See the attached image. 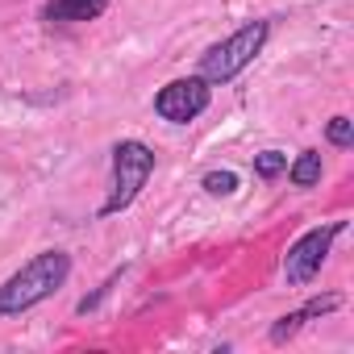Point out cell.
<instances>
[{
  "label": "cell",
  "mask_w": 354,
  "mask_h": 354,
  "mask_svg": "<svg viewBox=\"0 0 354 354\" xmlns=\"http://www.w3.org/2000/svg\"><path fill=\"white\" fill-rule=\"evenodd\" d=\"M321 171H325L321 150H300L288 162V180H292V188H317L321 184Z\"/></svg>",
  "instance_id": "obj_8"
},
{
  "label": "cell",
  "mask_w": 354,
  "mask_h": 354,
  "mask_svg": "<svg viewBox=\"0 0 354 354\" xmlns=\"http://www.w3.org/2000/svg\"><path fill=\"white\" fill-rule=\"evenodd\" d=\"M117 279H121V271H113V275H109V279H104V283H100V288H96V296H84V300H80V304H75V313H80V317H84V313H92V308H96V304H100V300H104V296H109V288H113V283H117Z\"/></svg>",
  "instance_id": "obj_12"
},
{
  "label": "cell",
  "mask_w": 354,
  "mask_h": 354,
  "mask_svg": "<svg viewBox=\"0 0 354 354\" xmlns=\"http://www.w3.org/2000/svg\"><path fill=\"white\" fill-rule=\"evenodd\" d=\"M209 100H213V84L205 75H184V80H171L167 88H158L154 113L171 125H188L209 109Z\"/></svg>",
  "instance_id": "obj_5"
},
{
  "label": "cell",
  "mask_w": 354,
  "mask_h": 354,
  "mask_svg": "<svg viewBox=\"0 0 354 354\" xmlns=\"http://www.w3.org/2000/svg\"><path fill=\"white\" fill-rule=\"evenodd\" d=\"M67 279H71V254L67 250H38L30 263H21L0 283V317H21V313L46 304Z\"/></svg>",
  "instance_id": "obj_1"
},
{
  "label": "cell",
  "mask_w": 354,
  "mask_h": 354,
  "mask_svg": "<svg viewBox=\"0 0 354 354\" xmlns=\"http://www.w3.org/2000/svg\"><path fill=\"white\" fill-rule=\"evenodd\" d=\"M150 175H154V150L146 142H138V138H121L113 146V184H109V196L96 209V217L125 213L142 196V188L150 184Z\"/></svg>",
  "instance_id": "obj_2"
},
{
  "label": "cell",
  "mask_w": 354,
  "mask_h": 354,
  "mask_svg": "<svg viewBox=\"0 0 354 354\" xmlns=\"http://www.w3.org/2000/svg\"><path fill=\"white\" fill-rule=\"evenodd\" d=\"M104 9H109V0H50L42 9V21L46 26H84V21H96Z\"/></svg>",
  "instance_id": "obj_7"
},
{
  "label": "cell",
  "mask_w": 354,
  "mask_h": 354,
  "mask_svg": "<svg viewBox=\"0 0 354 354\" xmlns=\"http://www.w3.org/2000/svg\"><path fill=\"white\" fill-rule=\"evenodd\" d=\"M342 234H346V221H329V225L304 230V234L288 246V254H283V279H288L292 288L313 283V279H317V271L325 267V259H329L333 242H337Z\"/></svg>",
  "instance_id": "obj_4"
},
{
  "label": "cell",
  "mask_w": 354,
  "mask_h": 354,
  "mask_svg": "<svg viewBox=\"0 0 354 354\" xmlns=\"http://www.w3.org/2000/svg\"><path fill=\"white\" fill-rule=\"evenodd\" d=\"M288 171V154L283 150H259L254 154V175L259 180H275V175Z\"/></svg>",
  "instance_id": "obj_9"
},
{
  "label": "cell",
  "mask_w": 354,
  "mask_h": 354,
  "mask_svg": "<svg viewBox=\"0 0 354 354\" xmlns=\"http://www.w3.org/2000/svg\"><path fill=\"white\" fill-rule=\"evenodd\" d=\"M271 38V21H246L242 30H234L230 38L213 42L205 55H201V75L209 84H234L267 46Z\"/></svg>",
  "instance_id": "obj_3"
},
{
  "label": "cell",
  "mask_w": 354,
  "mask_h": 354,
  "mask_svg": "<svg viewBox=\"0 0 354 354\" xmlns=\"http://www.w3.org/2000/svg\"><path fill=\"white\" fill-rule=\"evenodd\" d=\"M342 308V296L337 292H325V296H313V300H304L296 313H283L275 325H271V342L275 346H283L288 337H296L308 321H317V317H329V313H337Z\"/></svg>",
  "instance_id": "obj_6"
},
{
  "label": "cell",
  "mask_w": 354,
  "mask_h": 354,
  "mask_svg": "<svg viewBox=\"0 0 354 354\" xmlns=\"http://www.w3.org/2000/svg\"><path fill=\"white\" fill-rule=\"evenodd\" d=\"M325 138H329L337 150H350V146H354V121H350V117H329Z\"/></svg>",
  "instance_id": "obj_11"
},
{
  "label": "cell",
  "mask_w": 354,
  "mask_h": 354,
  "mask_svg": "<svg viewBox=\"0 0 354 354\" xmlns=\"http://www.w3.org/2000/svg\"><path fill=\"white\" fill-rule=\"evenodd\" d=\"M201 184H205V192H209V196H234L242 180H238V171H230V167H225V171H209Z\"/></svg>",
  "instance_id": "obj_10"
}]
</instances>
